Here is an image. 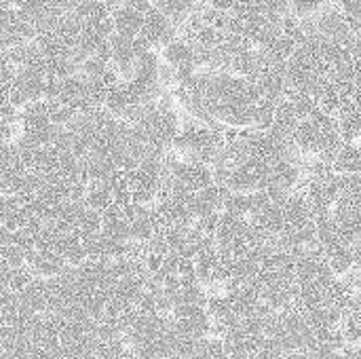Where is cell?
<instances>
[{
	"label": "cell",
	"instance_id": "52a82bcc",
	"mask_svg": "<svg viewBox=\"0 0 361 359\" xmlns=\"http://www.w3.org/2000/svg\"><path fill=\"white\" fill-rule=\"evenodd\" d=\"M324 4H326L324 0H290L292 15H296L298 19H309V17H313Z\"/></svg>",
	"mask_w": 361,
	"mask_h": 359
},
{
	"label": "cell",
	"instance_id": "5b68a950",
	"mask_svg": "<svg viewBox=\"0 0 361 359\" xmlns=\"http://www.w3.org/2000/svg\"><path fill=\"white\" fill-rule=\"evenodd\" d=\"M334 174L338 176H353L361 174V148L360 144H345L336 157V161L332 163Z\"/></svg>",
	"mask_w": 361,
	"mask_h": 359
},
{
	"label": "cell",
	"instance_id": "7a4b0ae2",
	"mask_svg": "<svg viewBox=\"0 0 361 359\" xmlns=\"http://www.w3.org/2000/svg\"><path fill=\"white\" fill-rule=\"evenodd\" d=\"M207 0H152V6H157L163 15H167L178 28L201 6H205Z\"/></svg>",
	"mask_w": 361,
	"mask_h": 359
},
{
	"label": "cell",
	"instance_id": "6da1fadb",
	"mask_svg": "<svg viewBox=\"0 0 361 359\" xmlns=\"http://www.w3.org/2000/svg\"><path fill=\"white\" fill-rule=\"evenodd\" d=\"M25 267L34 275V279L42 281L57 279L70 269L68 262L53 250H30L25 256Z\"/></svg>",
	"mask_w": 361,
	"mask_h": 359
},
{
	"label": "cell",
	"instance_id": "30bf717a",
	"mask_svg": "<svg viewBox=\"0 0 361 359\" xmlns=\"http://www.w3.org/2000/svg\"><path fill=\"white\" fill-rule=\"evenodd\" d=\"M286 359H309V353H302V351H296V353H288Z\"/></svg>",
	"mask_w": 361,
	"mask_h": 359
},
{
	"label": "cell",
	"instance_id": "ba28073f",
	"mask_svg": "<svg viewBox=\"0 0 361 359\" xmlns=\"http://www.w3.org/2000/svg\"><path fill=\"white\" fill-rule=\"evenodd\" d=\"M286 349L275 341V339H264V343L260 345L256 359H286Z\"/></svg>",
	"mask_w": 361,
	"mask_h": 359
},
{
	"label": "cell",
	"instance_id": "277c9868",
	"mask_svg": "<svg viewBox=\"0 0 361 359\" xmlns=\"http://www.w3.org/2000/svg\"><path fill=\"white\" fill-rule=\"evenodd\" d=\"M300 118H298V112H296V106L294 102H290L288 97H283L279 104H277V110H275V123H273V131H277L279 135H286V138H292L296 127H298Z\"/></svg>",
	"mask_w": 361,
	"mask_h": 359
},
{
	"label": "cell",
	"instance_id": "9c48e42d",
	"mask_svg": "<svg viewBox=\"0 0 361 359\" xmlns=\"http://www.w3.org/2000/svg\"><path fill=\"white\" fill-rule=\"evenodd\" d=\"M353 260H355V267L353 269H360L361 271V239L353 245Z\"/></svg>",
	"mask_w": 361,
	"mask_h": 359
},
{
	"label": "cell",
	"instance_id": "8992f818",
	"mask_svg": "<svg viewBox=\"0 0 361 359\" xmlns=\"http://www.w3.org/2000/svg\"><path fill=\"white\" fill-rule=\"evenodd\" d=\"M328 264H330V269H332V273L341 279V277H345L349 271H353V267H355V260H353V248H349V245H341L336 252H332L330 256H328Z\"/></svg>",
	"mask_w": 361,
	"mask_h": 359
},
{
	"label": "cell",
	"instance_id": "3957f363",
	"mask_svg": "<svg viewBox=\"0 0 361 359\" xmlns=\"http://www.w3.org/2000/svg\"><path fill=\"white\" fill-rule=\"evenodd\" d=\"M82 203L97 214H106L110 207H114L112 182H89V186L82 195Z\"/></svg>",
	"mask_w": 361,
	"mask_h": 359
}]
</instances>
